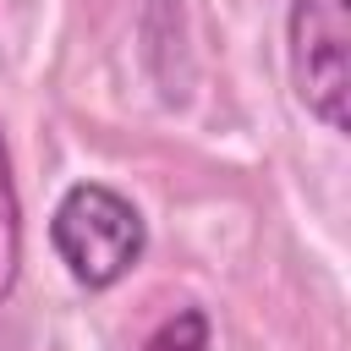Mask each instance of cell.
<instances>
[{
	"mask_svg": "<svg viewBox=\"0 0 351 351\" xmlns=\"http://www.w3.org/2000/svg\"><path fill=\"white\" fill-rule=\"evenodd\" d=\"M49 241H55V252H60V263H66V274L77 285L110 291L137 269V258L148 247V225H143L137 203L121 197L115 186L77 181L55 203Z\"/></svg>",
	"mask_w": 351,
	"mask_h": 351,
	"instance_id": "6da1fadb",
	"label": "cell"
},
{
	"mask_svg": "<svg viewBox=\"0 0 351 351\" xmlns=\"http://www.w3.org/2000/svg\"><path fill=\"white\" fill-rule=\"evenodd\" d=\"M291 88L329 132L351 126V0H291L285 16Z\"/></svg>",
	"mask_w": 351,
	"mask_h": 351,
	"instance_id": "7a4b0ae2",
	"label": "cell"
},
{
	"mask_svg": "<svg viewBox=\"0 0 351 351\" xmlns=\"http://www.w3.org/2000/svg\"><path fill=\"white\" fill-rule=\"evenodd\" d=\"M16 274H22V203H16L11 154H5V132H0V302L16 291Z\"/></svg>",
	"mask_w": 351,
	"mask_h": 351,
	"instance_id": "3957f363",
	"label": "cell"
},
{
	"mask_svg": "<svg viewBox=\"0 0 351 351\" xmlns=\"http://www.w3.org/2000/svg\"><path fill=\"white\" fill-rule=\"evenodd\" d=\"M143 351H208V318L197 307H181L143 340Z\"/></svg>",
	"mask_w": 351,
	"mask_h": 351,
	"instance_id": "277c9868",
	"label": "cell"
}]
</instances>
